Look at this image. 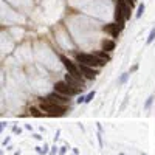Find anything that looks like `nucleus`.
Masks as SVG:
<instances>
[{"mask_svg":"<svg viewBox=\"0 0 155 155\" xmlns=\"http://www.w3.org/2000/svg\"><path fill=\"white\" fill-rule=\"evenodd\" d=\"M103 30L107 33V34H110L113 39H118L120 37V34H121V31H123V28L118 23H109V25H104L103 26Z\"/></svg>","mask_w":155,"mask_h":155,"instance_id":"obj_8","label":"nucleus"},{"mask_svg":"<svg viewBox=\"0 0 155 155\" xmlns=\"http://www.w3.org/2000/svg\"><path fill=\"white\" fill-rule=\"evenodd\" d=\"M64 81H67V82L71 85V87H76V88H84V82H81V81L75 76H71L70 73H67V75H64Z\"/></svg>","mask_w":155,"mask_h":155,"instance_id":"obj_9","label":"nucleus"},{"mask_svg":"<svg viewBox=\"0 0 155 155\" xmlns=\"http://www.w3.org/2000/svg\"><path fill=\"white\" fill-rule=\"evenodd\" d=\"M154 40H155V28H152V30H151V33H149V37L146 39V43H148V45H151Z\"/></svg>","mask_w":155,"mask_h":155,"instance_id":"obj_13","label":"nucleus"},{"mask_svg":"<svg viewBox=\"0 0 155 155\" xmlns=\"http://www.w3.org/2000/svg\"><path fill=\"white\" fill-rule=\"evenodd\" d=\"M70 99L71 98H67V96H64L58 92H53L48 93V95H45L43 98L39 99V103H53V104H59V106H68L70 104Z\"/></svg>","mask_w":155,"mask_h":155,"instance_id":"obj_5","label":"nucleus"},{"mask_svg":"<svg viewBox=\"0 0 155 155\" xmlns=\"http://www.w3.org/2000/svg\"><path fill=\"white\" fill-rule=\"evenodd\" d=\"M129 75H130V73H123V75H121V78L118 79V84H124L126 81H127V78H129Z\"/></svg>","mask_w":155,"mask_h":155,"instance_id":"obj_14","label":"nucleus"},{"mask_svg":"<svg viewBox=\"0 0 155 155\" xmlns=\"http://www.w3.org/2000/svg\"><path fill=\"white\" fill-rule=\"evenodd\" d=\"M54 92H58V93H61V95H64V96H67V98H75V96H78L79 93H81V90L82 88H76V87H71L67 81H56L54 82Z\"/></svg>","mask_w":155,"mask_h":155,"instance_id":"obj_3","label":"nucleus"},{"mask_svg":"<svg viewBox=\"0 0 155 155\" xmlns=\"http://www.w3.org/2000/svg\"><path fill=\"white\" fill-rule=\"evenodd\" d=\"M152 103H154V96H149L148 101H146V109H149V107L152 106Z\"/></svg>","mask_w":155,"mask_h":155,"instance_id":"obj_16","label":"nucleus"},{"mask_svg":"<svg viewBox=\"0 0 155 155\" xmlns=\"http://www.w3.org/2000/svg\"><path fill=\"white\" fill-rule=\"evenodd\" d=\"M144 10H146L144 3H140V5H138V8H136V14H135V17H136V19H140V17L144 14Z\"/></svg>","mask_w":155,"mask_h":155,"instance_id":"obj_12","label":"nucleus"},{"mask_svg":"<svg viewBox=\"0 0 155 155\" xmlns=\"http://www.w3.org/2000/svg\"><path fill=\"white\" fill-rule=\"evenodd\" d=\"M40 110L45 113V116H65L68 112V106H59L53 103H39Z\"/></svg>","mask_w":155,"mask_h":155,"instance_id":"obj_2","label":"nucleus"},{"mask_svg":"<svg viewBox=\"0 0 155 155\" xmlns=\"http://www.w3.org/2000/svg\"><path fill=\"white\" fill-rule=\"evenodd\" d=\"M95 95H96L95 90H93V92H90L88 95H85V103H90V101H92V99L95 98Z\"/></svg>","mask_w":155,"mask_h":155,"instance_id":"obj_15","label":"nucleus"},{"mask_svg":"<svg viewBox=\"0 0 155 155\" xmlns=\"http://www.w3.org/2000/svg\"><path fill=\"white\" fill-rule=\"evenodd\" d=\"M136 70H138V64H135L133 67H130V71H129V73H135Z\"/></svg>","mask_w":155,"mask_h":155,"instance_id":"obj_18","label":"nucleus"},{"mask_svg":"<svg viewBox=\"0 0 155 155\" xmlns=\"http://www.w3.org/2000/svg\"><path fill=\"white\" fill-rule=\"evenodd\" d=\"M116 10L124 16L126 20L130 19V16H132V6L127 3L126 0H116Z\"/></svg>","mask_w":155,"mask_h":155,"instance_id":"obj_6","label":"nucleus"},{"mask_svg":"<svg viewBox=\"0 0 155 155\" xmlns=\"http://www.w3.org/2000/svg\"><path fill=\"white\" fill-rule=\"evenodd\" d=\"M75 61L78 64H84V65L93 67V68H98V70H101L106 65V62L101 61V59H98L93 53H85V51L75 53Z\"/></svg>","mask_w":155,"mask_h":155,"instance_id":"obj_1","label":"nucleus"},{"mask_svg":"<svg viewBox=\"0 0 155 155\" xmlns=\"http://www.w3.org/2000/svg\"><path fill=\"white\" fill-rule=\"evenodd\" d=\"M93 54H95V56H96L98 59L104 61L106 64H107V62H110V59H112L110 53H107V51H104V50H96V51H93Z\"/></svg>","mask_w":155,"mask_h":155,"instance_id":"obj_11","label":"nucleus"},{"mask_svg":"<svg viewBox=\"0 0 155 155\" xmlns=\"http://www.w3.org/2000/svg\"><path fill=\"white\" fill-rule=\"evenodd\" d=\"M61 61H62V64H64V67L67 68V73H70L71 76H75V78H78L81 82H84L85 84V78L82 76V73L79 71V67H78V64H76V61H71L70 58H67L65 54H61Z\"/></svg>","mask_w":155,"mask_h":155,"instance_id":"obj_4","label":"nucleus"},{"mask_svg":"<svg viewBox=\"0 0 155 155\" xmlns=\"http://www.w3.org/2000/svg\"><path fill=\"white\" fill-rule=\"evenodd\" d=\"M101 48H103L104 51H107V53H112V51L116 48V42H115V39H103V42H101Z\"/></svg>","mask_w":155,"mask_h":155,"instance_id":"obj_10","label":"nucleus"},{"mask_svg":"<svg viewBox=\"0 0 155 155\" xmlns=\"http://www.w3.org/2000/svg\"><path fill=\"white\" fill-rule=\"evenodd\" d=\"M126 2H127V3H129V5L133 8V6H135V3H136V0H126Z\"/></svg>","mask_w":155,"mask_h":155,"instance_id":"obj_19","label":"nucleus"},{"mask_svg":"<svg viewBox=\"0 0 155 155\" xmlns=\"http://www.w3.org/2000/svg\"><path fill=\"white\" fill-rule=\"evenodd\" d=\"M76 103H78V104H82V103H85V96H84V95H81V96H78V99H76Z\"/></svg>","mask_w":155,"mask_h":155,"instance_id":"obj_17","label":"nucleus"},{"mask_svg":"<svg viewBox=\"0 0 155 155\" xmlns=\"http://www.w3.org/2000/svg\"><path fill=\"white\" fill-rule=\"evenodd\" d=\"M76 64H78V62H76ZM78 67H79V71L82 73V76H84L85 79H95V78L98 76V73H99L98 68L84 65V64H78Z\"/></svg>","mask_w":155,"mask_h":155,"instance_id":"obj_7","label":"nucleus"}]
</instances>
